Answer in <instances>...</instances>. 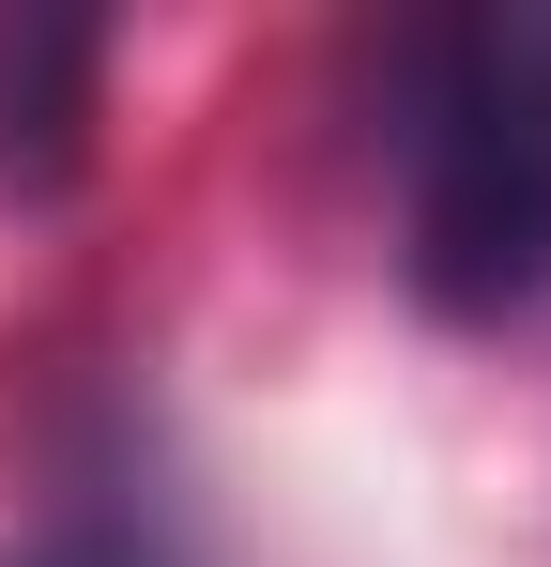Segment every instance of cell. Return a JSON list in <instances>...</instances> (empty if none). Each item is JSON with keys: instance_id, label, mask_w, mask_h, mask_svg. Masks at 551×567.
I'll use <instances>...</instances> for the list:
<instances>
[{"instance_id": "cell-1", "label": "cell", "mask_w": 551, "mask_h": 567, "mask_svg": "<svg viewBox=\"0 0 551 567\" xmlns=\"http://www.w3.org/2000/svg\"><path fill=\"white\" fill-rule=\"evenodd\" d=\"M383 169L429 307H551V0H459L383 47Z\"/></svg>"}, {"instance_id": "cell-2", "label": "cell", "mask_w": 551, "mask_h": 567, "mask_svg": "<svg viewBox=\"0 0 551 567\" xmlns=\"http://www.w3.org/2000/svg\"><path fill=\"white\" fill-rule=\"evenodd\" d=\"M107 16H0V199L46 215L92 185V107H107Z\"/></svg>"}, {"instance_id": "cell-3", "label": "cell", "mask_w": 551, "mask_h": 567, "mask_svg": "<svg viewBox=\"0 0 551 567\" xmlns=\"http://www.w3.org/2000/svg\"><path fill=\"white\" fill-rule=\"evenodd\" d=\"M0 567H169L154 553V537H138V522H15V537H0Z\"/></svg>"}]
</instances>
